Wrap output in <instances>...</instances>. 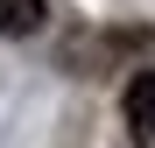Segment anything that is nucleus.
Segmentation results:
<instances>
[{
	"mask_svg": "<svg viewBox=\"0 0 155 148\" xmlns=\"http://www.w3.org/2000/svg\"><path fill=\"white\" fill-rule=\"evenodd\" d=\"M120 113H127V134L155 148V71H134L120 92Z\"/></svg>",
	"mask_w": 155,
	"mask_h": 148,
	"instance_id": "1",
	"label": "nucleus"
},
{
	"mask_svg": "<svg viewBox=\"0 0 155 148\" xmlns=\"http://www.w3.org/2000/svg\"><path fill=\"white\" fill-rule=\"evenodd\" d=\"M42 28V0H0V35H28Z\"/></svg>",
	"mask_w": 155,
	"mask_h": 148,
	"instance_id": "2",
	"label": "nucleus"
}]
</instances>
